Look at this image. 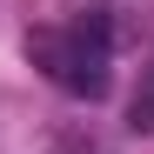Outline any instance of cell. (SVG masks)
<instances>
[{
	"label": "cell",
	"mask_w": 154,
	"mask_h": 154,
	"mask_svg": "<svg viewBox=\"0 0 154 154\" xmlns=\"http://www.w3.org/2000/svg\"><path fill=\"white\" fill-rule=\"evenodd\" d=\"M27 60L54 87H67L74 100H100L107 81H114V34H107L100 14L74 20V27H34L27 34Z\"/></svg>",
	"instance_id": "6da1fadb"
},
{
	"label": "cell",
	"mask_w": 154,
	"mask_h": 154,
	"mask_svg": "<svg viewBox=\"0 0 154 154\" xmlns=\"http://www.w3.org/2000/svg\"><path fill=\"white\" fill-rule=\"evenodd\" d=\"M127 121H134L141 134H154V67L141 74V87H134V107H127Z\"/></svg>",
	"instance_id": "7a4b0ae2"
}]
</instances>
